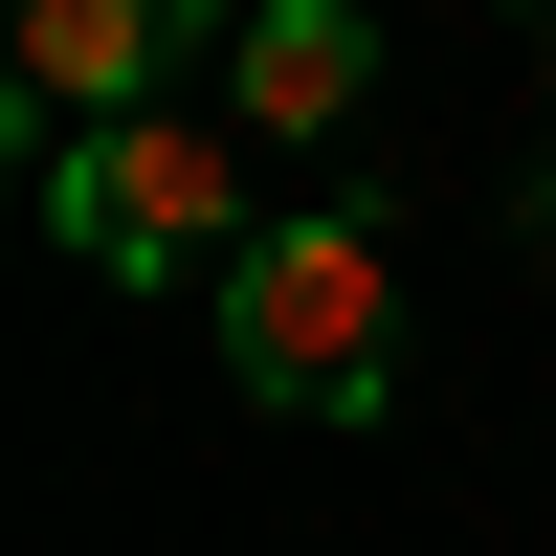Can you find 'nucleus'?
Instances as JSON below:
<instances>
[{
  "instance_id": "f257e3e1",
  "label": "nucleus",
  "mask_w": 556,
  "mask_h": 556,
  "mask_svg": "<svg viewBox=\"0 0 556 556\" xmlns=\"http://www.w3.org/2000/svg\"><path fill=\"white\" fill-rule=\"evenodd\" d=\"M223 379H245L267 424H379V379H401V245L356 201L267 223V245L223 267Z\"/></svg>"
},
{
  "instance_id": "7ed1b4c3",
  "label": "nucleus",
  "mask_w": 556,
  "mask_h": 556,
  "mask_svg": "<svg viewBox=\"0 0 556 556\" xmlns=\"http://www.w3.org/2000/svg\"><path fill=\"white\" fill-rule=\"evenodd\" d=\"M178 67V0H45L23 23V156H67V134H134Z\"/></svg>"
},
{
  "instance_id": "20e7f679",
  "label": "nucleus",
  "mask_w": 556,
  "mask_h": 556,
  "mask_svg": "<svg viewBox=\"0 0 556 556\" xmlns=\"http://www.w3.org/2000/svg\"><path fill=\"white\" fill-rule=\"evenodd\" d=\"M223 89H245V134H334L356 89H379V23H356V0H267V23L223 45Z\"/></svg>"
},
{
  "instance_id": "39448f33",
  "label": "nucleus",
  "mask_w": 556,
  "mask_h": 556,
  "mask_svg": "<svg viewBox=\"0 0 556 556\" xmlns=\"http://www.w3.org/2000/svg\"><path fill=\"white\" fill-rule=\"evenodd\" d=\"M534 245H556V201H534Z\"/></svg>"
},
{
  "instance_id": "f03ea898",
  "label": "nucleus",
  "mask_w": 556,
  "mask_h": 556,
  "mask_svg": "<svg viewBox=\"0 0 556 556\" xmlns=\"http://www.w3.org/2000/svg\"><path fill=\"white\" fill-rule=\"evenodd\" d=\"M45 223H67V267H112V290H178V267H245V156H223L201 112H134V134H67L45 156Z\"/></svg>"
}]
</instances>
